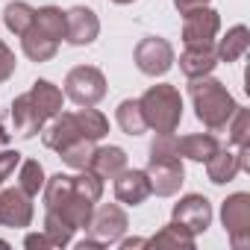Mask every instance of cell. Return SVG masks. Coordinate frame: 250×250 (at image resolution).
Returning a JSON list of instances; mask_svg holds the SVG:
<instances>
[{
  "label": "cell",
  "mask_w": 250,
  "mask_h": 250,
  "mask_svg": "<svg viewBox=\"0 0 250 250\" xmlns=\"http://www.w3.org/2000/svg\"><path fill=\"white\" fill-rule=\"evenodd\" d=\"M188 94H191L197 121L209 133H224L229 118H232V112L238 109V103L232 100L227 85L221 80H215L212 74H206V77H194L188 83Z\"/></svg>",
  "instance_id": "1"
},
{
  "label": "cell",
  "mask_w": 250,
  "mask_h": 250,
  "mask_svg": "<svg viewBox=\"0 0 250 250\" xmlns=\"http://www.w3.org/2000/svg\"><path fill=\"white\" fill-rule=\"evenodd\" d=\"M139 106H142V115L147 121V130H156V133H174L183 121V97L174 85L168 83H159V85H150L142 97H139Z\"/></svg>",
  "instance_id": "2"
},
{
  "label": "cell",
  "mask_w": 250,
  "mask_h": 250,
  "mask_svg": "<svg viewBox=\"0 0 250 250\" xmlns=\"http://www.w3.org/2000/svg\"><path fill=\"white\" fill-rule=\"evenodd\" d=\"M65 97L77 106H94L106 97V77L94 65H77L65 77Z\"/></svg>",
  "instance_id": "3"
},
{
  "label": "cell",
  "mask_w": 250,
  "mask_h": 250,
  "mask_svg": "<svg viewBox=\"0 0 250 250\" xmlns=\"http://www.w3.org/2000/svg\"><path fill=\"white\" fill-rule=\"evenodd\" d=\"M221 224L229 235V244L235 250H244L250 244V194L235 191L221 206Z\"/></svg>",
  "instance_id": "4"
},
{
  "label": "cell",
  "mask_w": 250,
  "mask_h": 250,
  "mask_svg": "<svg viewBox=\"0 0 250 250\" xmlns=\"http://www.w3.org/2000/svg\"><path fill=\"white\" fill-rule=\"evenodd\" d=\"M145 171L150 180V191L159 197H174L180 191V186L186 183L183 156H147Z\"/></svg>",
  "instance_id": "5"
},
{
  "label": "cell",
  "mask_w": 250,
  "mask_h": 250,
  "mask_svg": "<svg viewBox=\"0 0 250 250\" xmlns=\"http://www.w3.org/2000/svg\"><path fill=\"white\" fill-rule=\"evenodd\" d=\"M133 59H136V68H139L142 74H147V77H162V74H168L171 65H174V47H171V42L162 39V36H147V39H142V42L136 44Z\"/></svg>",
  "instance_id": "6"
},
{
  "label": "cell",
  "mask_w": 250,
  "mask_h": 250,
  "mask_svg": "<svg viewBox=\"0 0 250 250\" xmlns=\"http://www.w3.org/2000/svg\"><path fill=\"white\" fill-rule=\"evenodd\" d=\"M171 221L186 227L191 235H200L212 224V203L203 194H186V197H180V203H174V218Z\"/></svg>",
  "instance_id": "7"
},
{
  "label": "cell",
  "mask_w": 250,
  "mask_h": 250,
  "mask_svg": "<svg viewBox=\"0 0 250 250\" xmlns=\"http://www.w3.org/2000/svg\"><path fill=\"white\" fill-rule=\"evenodd\" d=\"M127 227H130L127 212H124L118 203H106V206H100V209L91 215V224H88L91 235H94L103 247H106V244H115L124 232H127Z\"/></svg>",
  "instance_id": "8"
},
{
  "label": "cell",
  "mask_w": 250,
  "mask_h": 250,
  "mask_svg": "<svg viewBox=\"0 0 250 250\" xmlns=\"http://www.w3.org/2000/svg\"><path fill=\"white\" fill-rule=\"evenodd\" d=\"M100 36V21L88 6H71L65 12V42L74 47H85Z\"/></svg>",
  "instance_id": "9"
},
{
  "label": "cell",
  "mask_w": 250,
  "mask_h": 250,
  "mask_svg": "<svg viewBox=\"0 0 250 250\" xmlns=\"http://www.w3.org/2000/svg\"><path fill=\"white\" fill-rule=\"evenodd\" d=\"M183 42L186 44H212L218 30H221V18L215 9L209 6H200V9H191L183 15Z\"/></svg>",
  "instance_id": "10"
},
{
  "label": "cell",
  "mask_w": 250,
  "mask_h": 250,
  "mask_svg": "<svg viewBox=\"0 0 250 250\" xmlns=\"http://www.w3.org/2000/svg\"><path fill=\"white\" fill-rule=\"evenodd\" d=\"M33 212V197L21 186L0 191V227H30Z\"/></svg>",
  "instance_id": "11"
},
{
  "label": "cell",
  "mask_w": 250,
  "mask_h": 250,
  "mask_svg": "<svg viewBox=\"0 0 250 250\" xmlns=\"http://www.w3.org/2000/svg\"><path fill=\"white\" fill-rule=\"evenodd\" d=\"M77 139H85L83 133H80V124H77V118H74V112H59V115H53L50 121H44V127H42V142H44V147H50V150H62V147H68L71 142H77Z\"/></svg>",
  "instance_id": "12"
},
{
  "label": "cell",
  "mask_w": 250,
  "mask_h": 250,
  "mask_svg": "<svg viewBox=\"0 0 250 250\" xmlns=\"http://www.w3.org/2000/svg\"><path fill=\"white\" fill-rule=\"evenodd\" d=\"M150 180H147V171H139V168H124L118 177H115V197L127 206H142L147 197H150Z\"/></svg>",
  "instance_id": "13"
},
{
  "label": "cell",
  "mask_w": 250,
  "mask_h": 250,
  "mask_svg": "<svg viewBox=\"0 0 250 250\" xmlns=\"http://www.w3.org/2000/svg\"><path fill=\"white\" fill-rule=\"evenodd\" d=\"M42 127H44V118H42L39 109L33 106L30 94L15 97V100H12V130H15V136L27 142V139H33V136H39Z\"/></svg>",
  "instance_id": "14"
},
{
  "label": "cell",
  "mask_w": 250,
  "mask_h": 250,
  "mask_svg": "<svg viewBox=\"0 0 250 250\" xmlns=\"http://www.w3.org/2000/svg\"><path fill=\"white\" fill-rule=\"evenodd\" d=\"M215 65H218V53L212 44H186V50L180 53V71L188 80L212 74Z\"/></svg>",
  "instance_id": "15"
},
{
  "label": "cell",
  "mask_w": 250,
  "mask_h": 250,
  "mask_svg": "<svg viewBox=\"0 0 250 250\" xmlns=\"http://www.w3.org/2000/svg\"><path fill=\"white\" fill-rule=\"evenodd\" d=\"M124 168H127V150L118 145H106V147H94V156L88 162V171H94L100 180H115Z\"/></svg>",
  "instance_id": "16"
},
{
  "label": "cell",
  "mask_w": 250,
  "mask_h": 250,
  "mask_svg": "<svg viewBox=\"0 0 250 250\" xmlns=\"http://www.w3.org/2000/svg\"><path fill=\"white\" fill-rule=\"evenodd\" d=\"M27 94H30L33 106L39 109V115H42L44 121H50L53 115H59V112H62L65 94H62V88H59V85H53L50 80H36V83H33V88H30Z\"/></svg>",
  "instance_id": "17"
},
{
  "label": "cell",
  "mask_w": 250,
  "mask_h": 250,
  "mask_svg": "<svg viewBox=\"0 0 250 250\" xmlns=\"http://www.w3.org/2000/svg\"><path fill=\"white\" fill-rule=\"evenodd\" d=\"M206 174H209V183H215V186L232 183V180L241 174L238 153H232V150H227V147H218V150L206 159Z\"/></svg>",
  "instance_id": "18"
},
{
  "label": "cell",
  "mask_w": 250,
  "mask_h": 250,
  "mask_svg": "<svg viewBox=\"0 0 250 250\" xmlns=\"http://www.w3.org/2000/svg\"><path fill=\"white\" fill-rule=\"evenodd\" d=\"M247 47H250V33H247V27L244 24H235L232 30H227V36L221 39V44L215 47V53H218V62H238L244 53H247Z\"/></svg>",
  "instance_id": "19"
},
{
  "label": "cell",
  "mask_w": 250,
  "mask_h": 250,
  "mask_svg": "<svg viewBox=\"0 0 250 250\" xmlns=\"http://www.w3.org/2000/svg\"><path fill=\"white\" fill-rule=\"evenodd\" d=\"M53 212H59L74 229H88V224H91V215H94V203L88 200V197H83L77 188H74V194L59 206V209H53Z\"/></svg>",
  "instance_id": "20"
},
{
  "label": "cell",
  "mask_w": 250,
  "mask_h": 250,
  "mask_svg": "<svg viewBox=\"0 0 250 250\" xmlns=\"http://www.w3.org/2000/svg\"><path fill=\"white\" fill-rule=\"evenodd\" d=\"M21 47H24V53L33 62H50L56 56V50H59V42H53L50 36H44L39 27H30L21 36Z\"/></svg>",
  "instance_id": "21"
},
{
  "label": "cell",
  "mask_w": 250,
  "mask_h": 250,
  "mask_svg": "<svg viewBox=\"0 0 250 250\" xmlns=\"http://www.w3.org/2000/svg\"><path fill=\"white\" fill-rule=\"evenodd\" d=\"M177 147H180V156L191 159V162H206L221 145L212 133H194V136H183L177 139Z\"/></svg>",
  "instance_id": "22"
},
{
  "label": "cell",
  "mask_w": 250,
  "mask_h": 250,
  "mask_svg": "<svg viewBox=\"0 0 250 250\" xmlns=\"http://www.w3.org/2000/svg\"><path fill=\"white\" fill-rule=\"evenodd\" d=\"M115 118H118V127L127 133V136H142L147 130V121L142 115L139 100H121L118 109H115Z\"/></svg>",
  "instance_id": "23"
},
{
  "label": "cell",
  "mask_w": 250,
  "mask_h": 250,
  "mask_svg": "<svg viewBox=\"0 0 250 250\" xmlns=\"http://www.w3.org/2000/svg\"><path fill=\"white\" fill-rule=\"evenodd\" d=\"M44 209H59L71 194H74V177L71 174H53L44 180Z\"/></svg>",
  "instance_id": "24"
},
{
  "label": "cell",
  "mask_w": 250,
  "mask_h": 250,
  "mask_svg": "<svg viewBox=\"0 0 250 250\" xmlns=\"http://www.w3.org/2000/svg\"><path fill=\"white\" fill-rule=\"evenodd\" d=\"M33 27H39L44 36H50L53 42H62L65 39V12L59 6H42L36 9V18H33Z\"/></svg>",
  "instance_id": "25"
},
{
  "label": "cell",
  "mask_w": 250,
  "mask_h": 250,
  "mask_svg": "<svg viewBox=\"0 0 250 250\" xmlns=\"http://www.w3.org/2000/svg\"><path fill=\"white\" fill-rule=\"evenodd\" d=\"M147 244H153V247H186V250H194V235L186 227H180L177 221H171L153 238H147Z\"/></svg>",
  "instance_id": "26"
},
{
  "label": "cell",
  "mask_w": 250,
  "mask_h": 250,
  "mask_svg": "<svg viewBox=\"0 0 250 250\" xmlns=\"http://www.w3.org/2000/svg\"><path fill=\"white\" fill-rule=\"evenodd\" d=\"M33 18H36V9L30 3H24V0H12V3L3 9V24L15 36H24L33 27Z\"/></svg>",
  "instance_id": "27"
},
{
  "label": "cell",
  "mask_w": 250,
  "mask_h": 250,
  "mask_svg": "<svg viewBox=\"0 0 250 250\" xmlns=\"http://www.w3.org/2000/svg\"><path fill=\"white\" fill-rule=\"evenodd\" d=\"M74 118H77V124H80V133H83L85 139H91V142H100V139L109 133V121H106L97 109H91V106L77 109Z\"/></svg>",
  "instance_id": "28"
},
{
  "label": "cell",
  "mask_w": 250,
  "mask_h": 250,
  "mask_svg": "<svg viewBox=\"0 0 250 250\" xmlns=\"http://www.w3.org/2000/svg\"><path fill=\"white\" fill-rule=\"evenodd\" d=\"M59 156H62V162H65L68 168L85 171L88 162H91V156H94V142H91V139H77V142H71L68 147H62Z\"/></svg>",
  "instance_id": "29"
},
{
  "label": "cell",
  "mask_w": 250,
  "mask_h": 250,
  "mask_svg": "<svg viewBox=\"0 0 250 250\" xmlns=\"http://www.w3.org/2000/svg\"><path fill=\"white\" fill-rule=\"evenodd\" d=\"M44 235L50 238L53 247H68V244L74 241V227H71L59 212L47 209V215H44Z\"/></svg>",
  "instance_id": "30"
},
{
  "label": "cell",
  "mask_w": 250,
  "mask_h": 250,
  "mask_svg": "<svg viewBox=\"0 0 250 250\" xmlns=\"http://www.w3.org/2000/svg\"><path fill=\"white\" fill-rule=\"evenodd\" d=\"M44 168H42V162L39 159H27V162H21L18 165V186L30 194V197H36L42 188H44Z\"/></svg>",
  "instance_id": "31"
},
{
  "label": "cell",
  "mask_w": 250,
  "mask_h": 250,
  "mask_svg": "<svg viewBox=\"0 0 250 250\" xmlns=\"http://www.w3.org/2000/svg\"><path fill=\"white\" fill-rule=\"evenodd\" d=\"M227 133H229V142H232L235 147H241V145L250 142V112H247L244 106H238V109L232 112V118H229V124H227Z\"/></svg>",
  "instance_id": "32"
},
{
  "label": "cell",
  "mask_w": 250,
  "mask_h": 250,
  "mask_svg": "<svg viewBox=\"0 0 250 250\" xmlns=\"http://www.w3.org/2000/svg\"><path fill=\"white\" fill-rule=\"evenodd\" d=\"M15 53L9 50V44L6 42H0V83H6L12 74H15Z\"/></svg>",
  "instance_id": "33"
},
{
  "label": "cell",
  "mask_w": 250,
  "mask_h": 250,
  "mask_svg": "<svg viewBox=\"0 0 250 250\" xmlns=\"http://www.w3.org/2000/svg\"><path fill=\"white\" fill-rule=\"evenodd\" d=\"M174 6L180 9V15H186V12H191V9L209 6V0H174Z\"/></svg>",
  "instance_id": "34"
},
{
  "label": "cell",
  "mask_w": 250,
  "mask_h": 250,
  "mask_svg": "<svg viewBox=\"0 0 250 250\" xmlns=\"http://www.w3.org/2000/svg\"><path fill=\"white\" fill-rule=\"evenodd\" d=\"M24 244H27V247H53L44 232H30V235L24 238Z\"/></svg>",
  "instance_id": "35"
},
{
  "label": "cell",
  "mask_w": 250,
  "mask_h": 250,
  "mask_svg": "<svg viewBox=\"0 0 250 250\" xmlns=\"http://www.w3.org/2000/svg\"><path fill=\"white\" fill-rule=\"evenodd\" d=\"M118 241H121L124 250H133V247H145V244H147V238H124V235H121Z\"/></svg>",
  "instance_id": "36"
},
{
  "label": "cell",
  "mask_w": 250,
  "mask_h": 250,
  "mask_svg": "<svg viewBox=\"0 0 250 250\" xmlns=\"http://www.w3.org/2000/svg\"><path fill=\"white\" fill-rule=\"evenodd\" d=\"M9 136H12V133H6V127H3V124H0V150H3V147H6V142H9Z\"/></svg>",
  "instance_id": "37"
},
{
  "label": "cell",
  "mask_w": 250,
  "mask_h": 250,
  "mask_svg": "<svg viewBox=\"0 0 250 250\" xmlns=\"http://www.w3.org/2000/svg\"><path fill=\"white\" fill-rule=\"evenodd\" d=\"M112 3H118V6H127V3H136V0H112Z\"/></svg>",
  "instance_id": "38"
}]
</instances>
